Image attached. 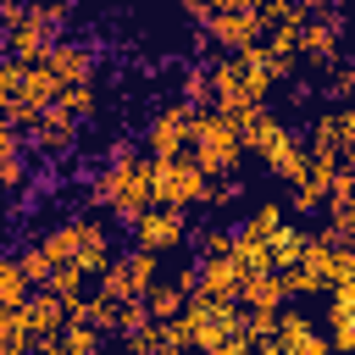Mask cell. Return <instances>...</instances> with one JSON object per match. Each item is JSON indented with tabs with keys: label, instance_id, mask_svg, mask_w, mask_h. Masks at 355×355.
I'll use <instances>...</instances> for the list:
<instances>
[{
	"label": "cell",
	"instance_id": "6da1fadb",
	"mask_svg": "<svg viewBox=\"0 0 355 355\" xmlns=\"http://www.w3.org/2000/svg\"><path fill=\"white\" fill-rule=\"evenodd\" d=\"M94 205L111 216V222H133L144 205H150V155H139L133 144H116L111 161L100 166L94 178Z\"/></svg>",
	"mask_w": 355,
	"mask_h": 355
},
{
	"label": "cell",
	"instance_id": "7a4b0ae2",
	"mask_svg": "<svg viewBox=\"0 0 355 355\" xmlns=\"http://www.w3.org/2000/svg\"><path fill=\"white\" fill-rule=\"evenodd\" d=\"M205 89H211V105L216 111H244V105H261L277 89V78L244 44V50H222L216 61H205Z\"/></svg>",
	"mask_w": 355,
	"mask_h": 355
},
{
	"label": "cell",
	"instance_id": "3957f363",
	"mask_svg": "<svg viewBox=\"0 0 355 355\" xmlns=\"http://www.w3.org/2000/svg\"><path fill=\"white\" fill-rule=\"evenodd\" d=\"M67 33V6L61 0H28V6H17L6 22H0V55H11V61H39L55 39Z\"/></svg>",
	"mask_w": 355,
	"mask_h": 355
},
{
	"label": "cell",
	"instance_id": "277c9868",
	"mask_svg": "<svg viewBox=\"0 0 355 355\" xmlns=\"http://www.w3.org/2000/svg\"><path fill=\"white\" fill-rule=\"evenodd\" d=\"M189 155L200 161L205 178H233L244 166V144L239 128L216 111V105H194V128H189Z\"/></svg>",
	"mask_w": 355,
	"mask_h": 355
},
{
	"label": "cell",
	"instance_id": "5b68a950",
	"mask_svg": "<svg viewBox=\"0 0 355 355\" xmlns=\"http://www.w3.org/2000/svg\"><path fill=\"white\" fill-rule=\"evenodd\" d=\"M205 172H200V161L189 155V150H166V155H150V200H161V205H183V211H194L200 200H205Z\"/></svg>",
	"mask_w": 355,
	"mask_h": 355
},
{
	"label": "cell",
	"instance_id": "8992f818",
	"mask_svg": "<svg viewBox=\"0 0 355 355\" xmlns=\"http://www.w3.org/2000/svg\"><path fill=\"white\" fill-rule=\"evenodd\" d=\"M250 349L255 355H333L327 333H316L305 311H277L261 333H250Z\"/></svg>",
	"mask_w": 355,
	"mask_h": 355
},
{
	"label": "cell",
	"instance_id": "52a82bcc",
	"mask_svg": "<svg viewBox=\"0 0 355 355\" xmlns=\"http://www.w3.org/2000/svg\"><path fill=\"white\" fill-rule=\"evenodd\" d=\"M161 277V255H150V250H116L111 261H105V272L89 283L94 294H105V300H139L150 283Z\"/></svg>",
	"mask_w": 355,
	"mask_h": 355
},
{
	"label": "cell",
	"instance_id": "ba28073f",
	"mask_svg": "<svg viewBox=\"0 0 355 355\" xmlns=\"http://www.w3.org/2000/svg\"><path fill=\"white\" fill-rule=\"evenodd\" d=\"M128 233H133L139 250H150V255H172V250L189 244V211H183V205H161V200H150V205L128 222Z\"/></svg>",
	"mask_w": 355,
	"mask_h": 355
},
{
	"label": "cell",
	"instance_id": "9c48e42d",
	"mask_svg": "<svg viewBox=\"0 0 355 355\" xmlns=\"http://www.w3.org/2000/svg\"><path fill=\"white\" fill-rule=\"evenodd\" d=\"M67 250H72V266L94 283V277L105 272V261L116 255V233H111V222H100V216H72V222H67Z\"/></svg>",
	"mask_w": 355,
	"mask_h": 355
},
{
	"label": "cell",
	"instance_id": "30bf717a",
	"mask_svg": "<svg viewBox=\"0 0 355 355\" xmlns=\"http://www.w3.org/2000/svg\"><path fill=\"white\" fill-rule=\"evenodd\" d=\"M338 39H344V22H338V11L316 0V6L305 11L300 33H294V44H300V61H311V67H327V61H338Z\"/></svg>",
	"mask_w": 355,
	"mask_h": 355
},
{
	"label": "cell",
	"instance_id": "8fae6325",
	"mask_svg": "<svg viewBox=\"0 0 355 355\" xmlns=\"http://www.w3.org/2000/svg\"><path fill=\"white\" fill-rule=\"evenodd\" d=\"M305 150H311V155H327V161H344V166H355V116H349L344 105L322 111V116L311 122V139H305Z\"/></svg>",
	"mask_w": 355,
	"mask_h": 355
},
{
	"label": "cell",
	"instance_id": "7c38bea8",
	"mask_svg": "<svg viewBox=\"0 0 355 355\" xmlns=\"http://www.w3.org/2000/svg\"><path fill=\"white\" fill-rule=\"evenodd\" d=\"M78 116H67L61 105H39V116L22 128V139H28V150H39V155H67L72 144H78Z\"/></svg>",
	"mask_w": 355,
	"mask_h": 355
},
{
	"label": "cell",
	"instance_id": "4fadbf2b",
	"mask_svg": "<svg viewBox=\"0 0 355 355\" xmlns=\"http://www.w3.org/2000/svg\"><path fill=\"white\" fill-rule=\"evenodd\" d=\"M189 128H194V105L189 100H172L150 116L144 128V155H166V150H189Z\"/></svg>",
	"mask_w": 355,
	"mask_h": 355
},
{
	"label": "cell",
	"instance_id": "5bb4252c",
	"mask_svg": "<svg viewBox=\"0 0 355 355\" xmlns=\"http://www.w3.org/2000/svg\"><path fill=\"white\" fill-rule=\"evenodd\" d=\"M200 28H205V39H211V44H222V50H244V44H255V39H261V17H255V6L205 11V17H200Z\"/></svg>",
	"mask_w": 355,
	"mask_h": 355
},
{
	"label": "cell",
	"instance_id": "9a60e30c",
	"mask_svg": "<svg viewBox=\"0 0 355 355\" xmlns=\"http://www.w3.org/2000/svg\"><path fill=\"white\" fill-rule=\"evenodd\" d=\"M261 166L277 178V183H300L305 178V166H311V150H305V133H294V128H283L277 139H272V150L261 155Z\"/></svg>",
	"mask_w": 355,
	"mask_h": 355
},
{
	"label": "cell",
	"instance_id": "2e32d148",
	"mask_svg": "<svg viewBox=\"0 0 355 355\" xmlns=\"http://www.w3.org/2000/svg\"><path fill=\"white\" fill-rule=\"evenodd\" d=\"M327 349L333 355L355 349V283L327 288Z\"/></svg>",
	"mask_w": 355,
	"mask_h": 355
},
{
	"label": "cell",
	"instance_id": "e0dca14e",
	"mask_svg": "<svg viewBox=\"0 0 355 355\" xmlns=\"http://www.w3.org/2000/svg\"><path fill=\"white\" fill-rule=\"evenodd\" d=\"M39 61L50 67V78H55V83H78V78H94V55H89V44H72L67 33H61V39H55V44H50Z\"/></svg>",
	"mask_w": 355,
	"mask_h": 355
},
{
	"label": "cell",
	"instance_id": "ac0fdd59",
	"mask_svg": "<svg viewBox=\"0 0 355 355\" xmlns=\"http://www.w3.org/2000/svg\"><path fill=\"white\" fill-rule=\"evenodd\" d=\"M283 222H288V205L266 200V205H255V211L244 216V227H239L233 239H244V244H261V250H266V244L277 239V227H283Z\"/></svg>",
	"mask_w": 355,
	"mask_h": 355
},
{
	"label": "cell",
	"instance_id": "d6986e66",
	"mask_svg": "<svg viewBox=\"0 0 355 355\" xmlns=\"http://www.w3.org/2000/svg\"><path fill=\"white\" fill-rule=\"evenodd\" d=\"M100 344H111L94 322H83V316H67L61 322V333H55V349H72V355H94Z\"/></svg>",
	"mask_w": 355,
	"mask_h": 355
},
{
	"label": "cell",
	"instance_id": "ffe728a7",
	"mask_svg": "<svg viewBox=\"0 0 355 355\" xmlns=\"http://www.w3.org/2000/svg\"><path fill=\"white\" fill-rule=\"evenodd\" d=\"M50 105H61L67 116H94V78H78V83H61V94L50 100Z\"/></svg>",
	"mask_w": 355,
	"mask_h": 355
},
{
	"label": "cell",
	"instance_id": "44dd1931",
	"mask_svg": "<svg viewBox=\"0 0 355 355\" xmlns=\"http://www.w3.org/2000/svg\"><path fill=\"white\" fill-rule=\"evenodd\" d=\"M28 277H22V266H17V255H0V311L6 305H22L28 300Z\"/></svg>",
	"mask_w": 355,
	"mask_h": 355
},
{
	"label": "cell",
	"instance_id": "7402d4cb",
	"mask_svg": "<svg viewBox=\"0 0 355 355\" xmlns=\"http://www.w3.org/2000/svg\"><path fill=\"white\" fill-rule=\"evenodd\" d=\"M227 244H233V233H227V227H200V233H194L200 261H205V255H227Z\"/></svg>",
	"mask_w": 355,
	"mask_h": 355
},
{
	"label": "cell",
	"instance_id": "603a6c76",
	"mask_svg": "<svg viewBox=\"0 0 355 355\" xmlns=\"http://www.w3.org/2000/svg\"><path fill=\"white\" fill-rule=\"evenodd\" d=\"M17 266H22V277H28V283H33V288H39V283H44V277H50V261H44V255H39V244H28V250H22V255H17Z\"/></svg>",
	"mask_w": 355,
	"mask_h": 355
},
{
	"label": "cell",
	"instance_id": "cb8c5ba5",
	"mask_svg": "<svg viewBox=\"0 0 355 355\" xmlns=\"http://www.w3.org/2000/svg\"><path fill=\"white\" fill-rule=\"evenodd\" d=\"M183 100H189V105H211V89H205V67H189V72H183Z\"/></svg>",
	"mask_w": 355,
	"mask_h": 355
},
{
	"label": "cell",
	"instance_id": "d4e9b609",
	"mask_svg": "<svg viewBox=\"0 0 355 355\" xmlns=\"http://www.w3.org/2000/svg\"><path fill=\"white\" fill-rule=\"evenodd\" d=\"M17 6H22V0H0V22H6V17L17 11Z\"/></svg>",
	"mask_w": 355,
	"mask_h": 355
},
{
	"label": "cell",
	"instance_id": "484cf974",
	"mask_svg": "<svg viewBox=\"0 0 355 355\" xmlns=\"http://www.w3.org/2000/svg\"><path fill=\"white\" fill-rule=\"evenodd\" d=\"M0 222H6V200H0Z\"/></svg>",
	"mask_w": 355,
	"mask_h": 355
}]
</instances>
